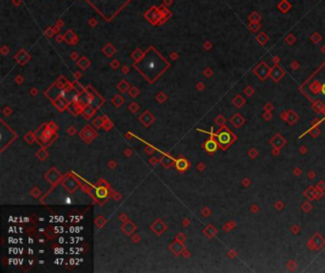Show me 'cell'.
Returning <instances> with one entry per match:
<instances>
[{
    "instance_id": "cell-1",
    "label": "cell",
    "mask_w": 325,
    "mask_h": 273,
    "mask_svg": "<svg viewBox=\"0 0 325 273\" xmlns=\"http://www.w3.org/2000/svg\"><path fill=\"white\" fill-rule=\"evenodd\" d=\"M303 91L312 100L325 104V65L308 80Z\"/></svg>"
},
{
    "instance_id": "cell-2",
    "label": "cell",
    "mask_w": 325,
    "mask_h": 273,
    "mask_svg": "<svg viewBox=\"0 0 325 273\" xmlns=\"http://www.w3.org/2000/svg\"><path fill=\"white\" fill-rule=\"evenodd\" d=\"M157 57H158L157 55V56L149 55V56H145L143 58V60H145L146 62H144V64L141 66V69H139V70H142L144 75H150V76L154 75V77H157V75L162 72L161 70L157 69L158 61H160L159 58L157 59Z\"/></svg>"
},
{
    "instance_id": "cell-3",
    "label": "cell",
    "mask_w": 325,
    "mask_h": 273,
    "mask_svg": "<svg viewBox=\"0 0 325 273\" xmlns=\"http://www.w3.org/2000/svg\"><path fill=\"white\" fill-rule=\"evenodd\" d=\"M218 139L220 145L222 146H228L231 142L233 141V135L230 133V131L227 130L220 131L218 135Z\"/></svg>"
},
{
    "instance_id": "cell-4",
    "label": "cell",
    "mask_w": 325,
    "mask_h": 273,
    "mask_svg": "<svg viewBox=\"0 0 325 273\" xmlns=\"http://www.w3.org/2000/svg\"><path fill=\"white\" fill-rule=\"evenodd\" d=\"M80 136H81L82 139L84 141H86L87 143H90L91 141L96 136V132L91 128V127L87 126L86 128L83 129V130L80 132Z\"/></svg>"
},
{
    "instance_id": "cell-5",
    "label": "cell",
    "mask_w": 325,
    "mask_h": 273,
    "mask_svg": "<svg viewBox=\"0 0 325 273\" xmlns=\"http://www.w3.org/2000/svg\"><path fill=\"white\" fill-rule=\"evenodd\" d=\"M166 225L164 224L161 220H157L152 225V227H151V228H152V230H154V231L157 233V235H160L162 234L164 231H165L166 229Z\"/></svg>"
},
{
    "instance_id": "cell-6",
    "label": "cell",
    "mask_w": 325,
    "mask_h": 273,
    "mask_svg": "<svg viewBox=\"0 0 325 273\" xmlns=\"http://www.w3.org/2000/svg\"><path fill=\"white\" fill-rule=\"evenodd\" d=\"M170 249L175 255L178 256L181 252H183V250H184V246H183L182 242L177 240V241L172 243V244L170 246Z\"/></svg>"
},
{
    "instance_id": "cell-7",
    "label": "cell",
    "mask_w": 325,
    "mask_h": 273,
    "mask_svg": "<svg viewBox=\"0 0 325 273\" xmlns=\"http://www.w3.org/2000/svg\"><path fill=\"white\" fill-rule=\"evenodd\" d=\"M45 178L51 183V184H55V182L60 178V174L55 168H51V171L47 173Z\"/></svg>"
},
{
    "instance_id": "cell-8",
    "label": "cell",
    "mask_w": 325,
    "mask_h": 273,
    "mask_svg": "<svg viewBox=\"0 0 325 273\" xmlns=\"http://www.w3.org/2000/svg\"><path fill=\"white\" fill-rule=\"evenodd\" d=\"M139 120L142 122V124H144L146 127H149L154 121V118L149 111H146L145 113H143V115L140 116Z\"/></svg>"
},
{
    "instance_id": "cell-9",
    "label": "cell",
    "mask_w": 325,
    "mask_h": 273,
    "mask_svg": "<svg viewBox=\"0 0 325 273\" xmlns=\"http://www.w3.org/2000/svg\"><path fill=\"white\" fill-rule=\"evenodd\" d=\"M122 229H123V231L127 235H131L135 229V225L132 223L131 221H127V222H125V224L123 225V227H122Z\"/></svg>"
},
{
    "instance_id": "cell-10",
    "label": "cell",
    "mask_w": 325,
    "mask_h": 273,
    "mask_svg": "<svg viewBox=\"0 0 325 273\" xmlns=\"http://www.w3.org/2000/svg\"><path fill=\"white\" fill-rule=\"evenodd\" d=\"M205 149H206L207 152H215V149H218V144H216L213 139H211V140L207 141V142H206Z\"/></svg>"
},
{
    "instance_id": "cell-11",
    "label": "cell",
    "mask_w": 325,
    "mask_h": 273,
    "mask_svg": "<svg viewBox=\"0 0 325 273\" xmlns=\"http://www.w3.org/2000/svg\"><path fill=\"white\" fill-rule=\"evenodd\" d=\"M176 168L178 169V171H184L188 168V162L186 161L185 159H178L177 161L176 162Z\"/></svg>"
},
{
    "instance_id": "cell-12",
    "label": "cell",
    "mask_w": 325,
    "mask_h": 273,
    "mask_svg": "<svg viewBox=\"0 0 325 273\" xmlns=\"http://www.w3.org/2000/svg\"><path fill=\"white\" fill-rule=\"evenodd\" d=\"M96 194L99 198H105L108 194V190H107V189H105V187H99V189L96 190Z\"/></svg>"
},
{
    "instance_id": "cell-13",
    "label": "cell",
    "mask_w": 325,
    "mask_h": 273,
    "mask_svg": "<svg viewBox=\"0 0 325 273\" xmlns=\"http://www.w3.org/2000/svg\"><path fill=\"white\" fill-rule=\"evenodd\" d=\"M161 163H162V165H164V166H165L166 168H169V167H170L171 165L173 164V160H172V158L168 157V156H164V157L161 159Z\"/></svg>"
},
{
    "instance_id": "cell-14",
    "label": "cell",
    "mask_w": 325,
    "mask_h": 273,
    "mask_svg": "<svg viewBox=\"0 0 325 273\" xmlns=\"http://www.w3.org/2000/svg\"><path fill=\"white\" fill-rule=\"evenodd\" d=\"M105 223H106V220L103 218L102 216H99V217H97L96 219V225L98 228H102L103 225H105Z\"/></svg>"
},
{
    "instance_id": "cell-15",
    "label": "cell",
    "mask_w": 325,
    "mask_h": 273,
    "mask_svg": "<svg viewBox=\"0 0 325 273\" xmlns=\"http://www.w3.org/2000/svg\"><path fill=\"white\" fill-rule=\"evenodd\" d=\"M37 157H38L40 160H44L47 156H48V153H47L46 150L44 149H40L38 152H37Z\"/></svg>"
},
{
    "instance_id": "cell-16",
    "label": "cell",
    "mask_w": 325,
    "mask_h": 273,
    "mask_svg": "<svg viewBox=\"0 0 325 273\" xmlns=\"http://www.w3.org/2000/svg\"><path fill=\"white\" fill-rule=\"evenodd\" d=\"M93 125H95L96 128H101V127L104 126V121L102 120V118H96L95 121H93Z\"/></svg>"
},
{
    "instance_id": "cell-17",
    "label": "cell",
    "mask_w": 325,
    "mask_h": 273,
    "mask_svg": "<svg viewBox=\"0 0 325 273\" xmlns=\"http://www.w3.org/2000/svg\"><path fill=\"white\" fill-rule=\"evenodd\" d=\"M35 139V137L34 133H28V134L25 136V140L27 141L28 143H30V144H32V142H34Z\"/></svg>"
},
{
    "instance_id": "cell-18",
    "label": "cell",
    "mask_w": 325,
    "mask_h": 273,
    "mask_svg": "<svg viewBox=\"0 0 325 273\" xmlns=\"http://www.w3.org/2000/svg\"><path fill=\"white\" fill-rule=\"evenodd\" d=\"M48 129H50L51 131H55V130H56V129H57V127H56V126L53 123V122H51V123L48 125Z\"/></svg>"
},
{
    "instance_id": "cell-19",
    "label": "cell",
    "mask_w": 325,
    "mask_h": 273,
    "mask_svg": "<svg viewBox=\"0 0 325 273\" xmlns=\"http://www.w3.org/2000/svg\"><path fill=\"white\" fill-rule=\"evenodd\" d=\"M32 194L34 195L35 197H38V195L40 194V191H39V190H37V189H35L34 190L32 191Z\"/></svg>"
},
{
    "instance_id": "cell-20",
    "label": "cell",
    "mask_w": 325,
    "mask_h": 273,
    "mask_svg": "<svg viewBox=\"0 0 325 273\" xmlns=\"http://www.w3.org/2000/svg\"><path fill=\"white\" fill-rule=\"evenodd\" d=\"M176 239L178 240V241H180V242H183V241H184V240H185V236H184V235H183V234L179 233V234L177 235Z\"/></svg>"
},
{
    "instance_id": "cell-21",
    "label": "cell",
    "mask_w": 325,
    "mask_h": 273,
    "mask_svg": "<svg viewBox=\"0 0 325 273\" xmlns=\"http://www.w3.org/2000/svg\"><path fill=\"white\" fill-rule=\"evenodd\" d=\"M119 220H121V222H127V221H128V219H127V216L125 215V214H122V215H120L119 216Z\"/></svg>"
},
{
    "instance_id": "cell-22",
    "label": "cell",
    "mask_w": 325,
    "mask_h": 273,
    "mask_svg": "<svg viewBox=\"0 0 325 273\" xmlns=\"http://www.w3.org/2000/svg\"><path fill=\"white\" fill-rule=\"evenodd\" d=\"M112 125L110 123V122H104V127H105L106 130H110L112 128Z\"/></svg>"
},
{
    "instance_id": "cell-23",
    "label": "cell",
    "mask_w": 325,
    "mask_h": 273,
    "mask_svg": "<svg viewBox=\"0 0 325 273\" xmlns=\"http://www.w3.org/2000/svg\"><path fill=\"white\" fill-rule=\"evenodd\" d=\"M146 152H147L148 154H152L154 152V149L153 148H151V147H148L147 149H146Z\"/></svg>"
},
{
    "instance_id": "cell-24",
    "label": "cell",
    "mask_w": 325,
    "mask_h": 273,
    "mask_svg": "<svg viewBox=\"0 0 325 273\" xmlns=\"http://www.w3.org/2000/svg\"><path fill=\"white\" fill-rule=\"evenodd\" d=\"M139 240H140L139 235H135V236L133 237V241H134L135 243H138V242L139 241Z\"/></svg>"
},
{
    "instance_id": "cell-25",
    "label": "cell",
    "mask_w": 325,
    "mask_h": 273,
    "mask_svg": "<svg viewBox=\"0 0 325 273\" xmlns=\"http://www.w3.org/2000/svg\"><path fill=\"white\" fill-rule=\"evenodd\" d=\"M95 1H96V2H98V1H99V0H92L91 2H93H93H95ZM103 1H107V0H101V1H100V3H99V5H98L97 7H101V5H102V2H103ZM116 1H120V0H116Z\"/></svg>"
},
{
    "instance_id": "cell-26",
    "label": "cell",
    "mask_w": 325,
    "mask_h": 273,
    "mask_svg": "<svg viewBox=\"0 0 325 273\" xmlns=\"http://www.w3.org/2000/svg\"><path fill=\"white\" fill-rule=\"evenodd\" d=\"M68 132H69L70 134H74V133L75 132V130H74V128H73V127H71L70 129H68Z\"/></svg>"
},
{
    "instance_id": "cell-27",
    "label": "cell",
    "mask_w": 325,
    "mask_h": 273,
    "mask_svg": "<svg viewBox=\"0 0 325 273\" xmlns=\"http://www.w3.org/2000/svg\"><path fill=\"white\" fill-rule=\"evenodd\" d=\"M109 166H110V168H114L116 166V164H115V162H114V161H111V162L109 163Z\"/></svg>"
},
{
    "instance_id": "cell-28",
    "label": "cell",
    "mask_w": 325,
    "mask_h": 273,
    "mask_svg": "<svg viewBox=\"0 0 325 273\" xmlns=\"http://www.w3.org/2000/svg\"><path fill=\"white\" fill-rule=\"evenodd\" d=\"M157 162V160L155 159V158H151V159H150V163H151V164H155Z\"/></svg>"
},
{
    "instance_id": "cell-29",
    "label": "cell",
    "mask_w": 325,
    "mask_h": 273,
    "mask_svg": "<svg viewBox=\"0 0 325 273\" xmlns=\"http://www.w3.org/2000/svg\"><path fill=\"white\" fill-rule=\"evenodd\" d=\"M114 197H115V200H119L121 196H120V194H118V193H115V194L114 195Z\"/></svg>"
},
{
    "instance_id": "cell-30",
    "label": "cell",
    "mask_w": 325,
    "mask_h": 273,
    "mask_svg": "<svg viewBox=\"0 0 325 273\" xmlns=\"http://www.w3.org/2000/svg\"><path fill=\"white\" fill-rule=\"evenodd\" d=\"M125 154L127 155V156H129V155H131V154H132V150H131V149H126Z\"/></svg>"
},
{
    "instance_id": "cell-31",
    "label": "cell",
    "mask_w": 325,
    "mask_h": 273,
    "mask_svg": "<svg viewBox=\"0 0 325 273\" xmlns=\"http://www.w3.org/2000/svg\"><path fill=\"white\" fill-rule=\"evenodd\" d=\"M132 107H133V108H131V110L133 111H136V109H138V108H136V106H135V104L132 105Z\"/></svg>"
}]
</instances>
